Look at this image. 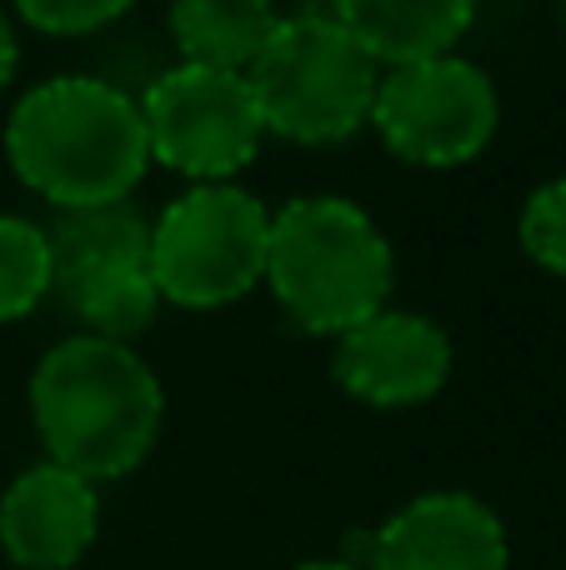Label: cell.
Returning a JSON list of instances; mask_svg holds the SVG:
<instances>
[{"label": "cell", "mask_w": 566, "mask_h": 570, "mask_svg": "<svg viewBox=\"0 0 566 570\" xmlns=\"http://www.w3.org/2000/svg\"><path fill=\"white\" fill-rule=\"evenodd\" d=\"M26 405L46 461L90 485L140 471L166 431V385L136 345L80 331L36 361Z\"/></svg>", "instance_id": "obj_1"}, {"label": "cell", "mask_w": 566, "mask_h": 570, "mask_svg": "<svg viewBox=\"0 0 566 570\" xmlns=\"http://www.w3.org/2000/svg\"><path fill=\"white\" fill-rule=\"evenodd\" d=\"M6 166L56 210L130 200L146 180L150 150L136 90L110 76H50L6 116Z\"/></svg>", "instance_id": "obj_2"}, {"label": "cell", "mask_w": 566, "mask_h": 570, "mask_svg": "<svg viewBox=\"0 0 566 570\" xmlns=\"http://www.w3.org/2000/svg\"><path fill=\"white\" fill-rule=\"evenodd\" d=\"M261 285L296 331L336 341L391 305L397 250L367 206L347 196H301L271 210Z\"/></svg>", "instance_id": "obj_3"}, {"label": "cell", "mask_w": 566, "mask_h": 570, "mask_svg": "<svg viewBox=\"0 0 566 570\" xmlns=\"http://www.w3.org/2000/svg\"><path fill=\"white\" fill-rule=\"evenodd\" d=\"M266 136L306 150L347 146L371 126V100L381 86V66L341 30V20L306 10L281 16L271 46L246 70Z\"/></svg>", "instance_id": "obj_4"}, {"label": "cell", "mask_w": 566, "mask_h": 570, "mask_svg": "<svg viewBox=\"0 0 566 570\" xmlns=\"http://www.w3.org/2000/svg\"><path fill=\"white\" fill-rule=\"evenodd\" d=\"M271 210L246 186H186L150 220L146 266L176 311H226L266 276Z\"/></svg>", "instance_id": "obj_5"}, {"label": "cell", "mask_w": 566, "mask_h": 570, "mask_svg": "<svg viewBox=\"0 0 566 570\" xmlns=\"http://www.w3.org/2000/svg\"><path fill=\"white\" fill-rule=\"evenodd\" d=\"M150 166L176 170L186 186H226L261 156V126L251 80L236 70L176 66L156 70L136 96Z\"/></svg>", "instance_id": "obj_6"}, {"label": "cell", "mask_w": 566, "mask_h": 570, "mask_svg": "<svg viewBox=\"0 0 566 570\" xmlns=\"http://www.w3.org/2000/svg\"><path fill=\"white\" fill-rule=\"evenodd\" d=\"M501 96L491 76L467 56H437L381 70L371 100V130L397 160L421 170L471 166L497 140Z\"/></svg>", "instance_id": "obj_7"}, {"label": "cell", "mask_w": 566, "mask_h": 570, "mask_svg": "<svg viewBox=\"0 0 566 570\" xmlns=\"http://www.w3.org/2000/svg\"><path fill=\"white\" fill-rule=\"evenodd\" d=\"M451 335L421 311L387 305L331 341V381L371 411H411L447 391Z\"/></svg>", "instance_id": "obj_8"}, {"label": "cell", "mask_w": 566, "mask_h": 570, "mask_svg": "<svg viewBox=\"0 0 566 570\" xmlns=\"http://www.w3.org/2000/svg\"><path fill=\"white\" fill-rule=\"evenodd\" d=\"M501 515L471 491H421L371 531L361 570H507Z\"/></svg>", "instance_id": "obj_9"}, {"label": "cell", "mask_w": 566, "mask_h": 570, "mask_svg": "<svg viewBox=\"0 0 566 570\" xmlns=\"http://www.w3.org/2000/svg\"><path fill=\"white\" fill-rule=\"evenodd\" d=\"M100 535V485L66 465H30L0 495V556L16 570H70Z\"/></svg>", "instance_id": "obj_10"}, {"label": "cell", "mask_w": 566, "mask_h": 570, "mask_svg": "<svg viewBox=\"0 0 566 570\" xmlns=\"http://www.w3.org/2000/svg\"><path fill=\"white\" fill-rule=\"evenodd\" d=\"M331 16L381 70H397L457 56L477 20V0H331Z\"/></svg>", "instance_id": "obj_11"}, {"label": "cell", "mask_w": 566, "mask_h": 570, "mask_svg": "<svg viewBox=\"0 0 566 570\" xmlns=\"http://www.w3.org/2000/svg\"><path fill=\"white\" fill-rule=\"evenodd\" d=\"M281 26L276 0H170L166 30L186 66L246 76Z\"/></svg>", "instance_id": "obj_12"}, {"label": "cell", "mask_w": 566, "mask_h": 570, "mask_svg": "<svg viewBox=\"0 0 566 570\" xmlns=\"http://www.w3.org/2000/svg\"><path fill=\"white\" fill-rule=\"evenodd\" d=\"M56 295L66 301L80 335L116 341V345H136L156 325V315L166 311L146 261H120V266L86 271V276L56 285Z\"/></svg>", "instance_id": "obj_13"}, {"label": "cell", "mask_w": 566, "mask_h": 570, "mask_svg": "<svg viewBox=\"0 0 566 570\" xmlns=\"http://www.w3.org/2000/svg\"><path fill=\"white\" fill-rule=\"evenodd\" d=\"M46 236H50V256H56V285H66V281L86 276V271H100V266L146 261L150 220L140 216L130 200H110V206L56 210Z\"/></svg>", "instance_id": "obj_14"}, {"label": "cell", "mask_w": 566, "mask_h": 570, "mask_svg": "<svg viewBox=\"0 0 566 570\" xmlns=\"http://www.w3.org/2000/svg\"><path fill=\"white\" fill-rule=\"evenodd\" d=\"M56 295L50 236L30 216H0V325L30 321Z\"/></svg>", "instance_id": "obj_15"}, {"label": "cell", "mask_w": 566, "mask_h": 570, "mask_svg": "<svg viewBox=\"0 0 566 570\" xmlns=\"http://www.w3.org/2000/svg\"><path fill=\"white\" fill-rule=\"evenodd\" d=\"M517 240L531 266L566 281V176L541 180L517 216Z\"/></svg>", "instance_id": "obj_16"}, {"label": "cell", "mask_w": 566, "mask_h": 570, "mask_svg": "<svg viewBox=\"0 0 566 570\" xmlns=\"http://www.w3.org/2000/svg\"><path fill=\"white\" fill-rule=\"evenodd\" d=\"M130 6L136 0H10V10H16L10 20H20V26L40 30L50 40H80L126 20Z\"/></svg>", "instance_id": "obj_17"}, {"label": "cell", "mask_w": 566, "mask_h": 570, "mask_svg": "<svg viewBox=\"0 0 566 570\" xmlns=\"http://www.w3.org/2000/svg\"><path fill=\"white\" fill-rule=\"evenodd\" d=\"M16 70H20V36H16V20L0 10V96L10 90Z\"/></svg>", "instance_id": "obj_18"}, {"label": "cell", "mask_w": 566, "mask_h": 570, "mask_svg": "<svg viewBox=\"0 0 566 570\" xmlns=\"http://www.w3.org/2000/svg\"><path fill=\"white\" fill-rule=\"evenodd\" d=\"M296 570H357V566H347V561H301Z\"/></svg>", "instance_id": "obj_19"}]
</instances>
